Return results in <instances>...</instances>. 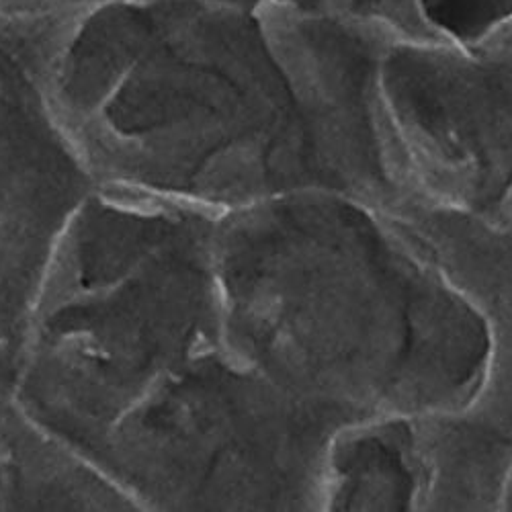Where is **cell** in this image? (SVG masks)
Listing matches in <instances>:
<instances>
[{"instance_id": "obj_1", "label": "cell", "mask_w": 512, "mask_h": 512, "mask_svg": "<svg viewBox=\"0 0 512 512\" xmlns=\"http://www.w3.org/2000/svg\"><path fill=\"white\" fill-rule=\"evenodd\" d=\"M216 273L222 347L295 394L365 418L457 412L480 390L482 316L355 195L312 187L222 213Z\"/></svg>"}, {"instance_id": "obj_2", "label": "cell", "mask_w": 512, "mask_h": 512, "mask_svg": "<svg viewBox=\"0 0 512 512\" xmlns=\"http://www.w3.org/2000/svg\"><path fill=\"white\" fill-rule=\"evenodd\" d=\"M50 105L99 189L213 213L338 191L254 11L216 0L93 7L68 39Z\"/></svg>"}, {"instance_id": "obj_3", "label": "cell", "mask_w": 512, "mask_h": 512, "mask_svg": "<svg viewBox=\"0 0 512 512\" xmlns=\"http://www.w3.org/2000/svg\"><path fill=\"white\" fill-rule=\"evenodd\" d=\"M220 216L99 187L82 199L52 252L23 351L19 402L39 426L97 463L123 414L222 345Z\"/></svg>"}, {"instance_id": "obj_4", "label": "cell", "mask_w": 512, "mask_h": 512, "mask_svg": "<svg viewBox=\"0 0 512 512\" xmlns=\"http://www.w3.org/2000/svg\"><path fill=\"white\" fill-rule=\"evenodd\" d=\"M351 420L218 345L123 414L97 463L138 510L324 512L328 447Z\"/></svg>"}, {"instance_id": "obj_5", "label": "cell", "mask_w": 512, "mask_h": 512, "mask_svg": "<svg viewBox=\"0 0 512 512\" xmlns=\"http://www.w3.org/2000/svg\"><path fill=\"white\" fill-rule=\"evenodd\" d=\"M379 99L406 201L504 216L512 205V19L469 41L390 46L379 62Z\"/></svg>"}, {"instance_id": "obj_6", "label": "cell", "mask_w": 512, "mask_h": 512, "mask_svg": "<svg viewBox=\"0 0 512 512\" xmlns=\"http://www.w3.org/2000/svg\"><path fill=\"white\" fill-rule=\"evenodd\" d=\"M441 267L488 328V363L480 390L459 418L512 453V207L498 220L404 201L388 211Z\"/></svg>"}, {"instance_id": "obj_7", "label": "cell", "mask_w": 512, "mask_h": 512, "mask_svg": "<svg viewBox=\"0 0 512 512\" xmlns=\"http://www.w3.org/2000/svg\"><path fill=\"white\" fill-rule=\"evenodd\" d=\"M424 459L416 416L375 414L340 426L324 467V512H420Z\"/></svg>"}, {"instance_id": "obj_8", "label": "cell", "mask_w": 512, "mask_h": 512, "mask_svg": "<svg viewBox=\"0 0 512 512\" xmlns=\"http://www.w3.org/2000/svg\"><path fill=\"white\" fill-rule=\"evenodd\" d=\"M138 510L103 469L21 406L0 424V512Z\"/></svg>"}, {"instance_id": "obj_9", "label": "cell", "mask_w": 512, "mask_h": 512, "mask_svg": "<svg viewBox=\"0 0 512 512\" xmlns=\"http://www.w3.org/2000/svg\"><path fill=\"white\" fill-rule=\"evenodd\" d=\"M68 220L0 213V347L25 351L52 252Z\"/></svg>"}, {"instance_id": "obj_10", "label": "cell", "mask_w": 512, "mask_h": 512, "mask_svg": "<svg viewBox=\"0 0 512 512\" xmlns=\"http://www.w3.org/2000/svg\"><path fill=\"white\" fill-rule=\"evenodd\" d=\"M314 9L394 44L447 41L426 9V0H314Z\"/></svg>"}, {"instance_id": "obj_11", "label": "cell", "mask_w": 512, "mask_h": 512, "mask_svg": "<svg viewBox=\"0 0 512 512\" xmlns=\"http://www.w3.org/2000/svg\"><path fill=\"white\" fill-rule=\"evenodd\" d=\"M435 25L455 41H469L512 19V0H426Z\"/></svg>"}, {"instance_id": "obj_12", "label": "cell", "mask_w": 512, "mask_h": 512, "mask_svg": "<svg viewBox=\"0 0 512 512\" xmlns=\"http://www.w3.org/2000/svg\"><path fill=\"white\" fill-rule=\"evenodd\" d=\"M23 351L0 347V424H5L21 410L19 381H21Z\"/></svg>"}, {"instance_id": "obj_13", "label": "cell", "mask_w": 512, "mask_h": 512, "mask_svg": "<svg viewBox=\"0 0 512 512\" xmlns=\"http://www.w3.org/2000/svg\"><path fill=\"white\" fill-rule=\"evenodd\" d=\"M500 512H512V469H510V476L506 480L504 486V494H502V508Z\"/></svg>"}]
</instances>
